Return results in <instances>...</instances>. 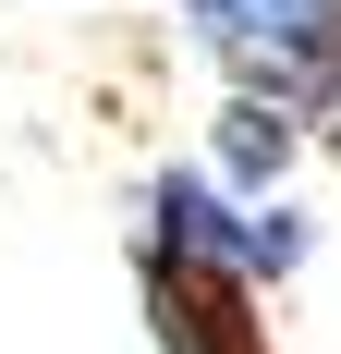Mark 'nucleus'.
Segmentation results:
<instances>
[{"mask_svg":"<svg viewBox=\"0 0 341 354\" xmlns=\"http://www.w3.org/2000/svg\"><path fill=\"white\" fill-rule=\"evenodd\" d=\"M135 232H159V245H183V257H232L256 293H293V281H305V257H317V220L293 208V196H269V208H256V196H232L207 159L146 171Z\"/></svg>","mask_w":341,"mask_h":354,"instance_id":"1","label":"nucleus"},{"mask_svg":"<svg viewBox=\"0 0 341 354\" xmlns=\"http://www.w3.org/2000/svg\"><path fill=\"white\" fill-rule=\"evenodd\" d=\"M170 12H183V37L232 86H256V98L317 122V98L341 73V0H170Z\"/></svg>","mask_w":341,"mask_h":354,"instance_id":"2","label":"nucleus"},{"mask_svg":"<svg viewBox=\"0 0 341 354\" xmlns=\"http://www.w3.org/2000/svg\"><path fill=\"white\" fill-rule=\"evenodd\" d=\"M135 306L159 354H280L269 342V293L244 281L232 257H183L159 232H135Z\"/></svg>","mask_w":341,"mask_h":354,"instance_id":"3","label":"nucleus"},{"mask_svg":"<svg viewBox=\"0 0 341 354\" xmlns=\"http://www.w3.org/2000/svg\"><path fill=\"white\" fill-rule=\"evenodd\" d=\"M305 147H317L305 110H280V98H256V86H232V98H220V122H207V171L232 183V196H256V208H269L280 183H293V159H305Z\"/></svg>","mask_w":341,"mask_h":354,"instance_id":"4","label":"nucleus"},{"mask_svg":"<svg viewBox=\"0 0 341 354\" xmlns=\"http://www.w3.org/2000/svg\"><path fill=\"white\" fill-rule=\"evenodd\" d=\"M317 147L341 159V73H329V98H317Z\"/></svg>","mask_w":341,"mask_h":354,"instance_id":"5","label":"nucleus"}]
</instances>
